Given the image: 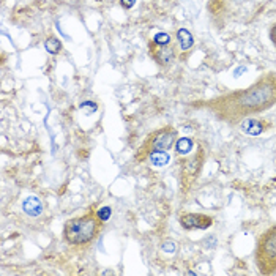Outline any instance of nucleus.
<instances>
[{
  "label": "nucleus",
  "instance_id": "0eeeda50",
  "mask_svg": "<svg viewBox=\"0 0 276 276\" xmlns=\"http://www.w3.org/2000/svg\"><path fill=\"white\" fill-rule=\"evenodd\" d=\"M149 54L155 60V63L161 68H167L175 60V47L174 46H155L152 41L149 43Z\"/></svg>",
  "mask_w": 276,
  "mask_h": 276
},
{
  "label": "nucleus",
  "instance_id": "9d476101",
  "mask_svg": "<svg viewBox=\"0 0 276 276\" xmlns=\"http://www.w3.org/2000/svg\"><path fill=\"white\" fill-rule=\"evenodd\" d=\"M177 41L180 44V49L183 52H188L194 46V37L188 29H178L177 30Z\"/></svg>",
  "mask_w": 276,
  "mask_h": 276
},
{
  "label": "nucleus",
  "instance_id": "dca6fc26",
  "mask_svg": "<svg viewBox=\"0 0 276 276\" xmlns=\"http://www.w3.org/2000/svg\"><path fill=\"white\" fill-rule=\"evenodd\" d=\"M111 215H112V210H111V207H101L98 212H97V217L104 223V221H107L111 218Z\"/></svg>",
  "mask_w": 276,
  "mask_h": 276
},
{
  "label": "nucleus",
  "instance_id": "a211bd4d",
  "mask_svg": "<svg viewBox=\"0 0 276 276\" xmlns=\"http://www.w3.org/2000/svg\"><path fill=\"white\" fill-rule=\"evenodd\" d=\"M120 5L123 10H131L136 5V0H120Z\"/></svg>",
  "mask_w": 276,
  "mask_h": 276
},
{
  "label": "nucleus",
  "instance_id": "9b49d317",
  "mask_svg": "<svg viewBox=\"0 0 276 276\" xmlns=\"http://www.w3.org/2000/svg\"><path fill=\"white\" fill-rule=\"evenodd\" d=\"M175 150L178 155H189L193 150V139L191 137H178L175 142Z\"/></svg>",
  "mask_w": 276,
  "mask_h": 276
},
{
  "label": "nucleus",
  "instance_id": "f8f14e48",
  "mask_svg": "<svg viewBox=\"0 0 276 276\" xmlns=\"http://www.w3.org/2000/svg\"><path fill=\"white\" fill-rule=\"evenodd\" d=\"M44 49L47 51V54L51 55H57L62 51V41H60L57 37H49L44 41Z\"/></svg>",
  "mask_w": 276,
  "mask_h": 276
},
{
  "label": "nucleus",
  "instance_id": "7ed1b4c3",
  "mask_svg": "<svg viewBox=\"0 0 276 276\" xmlns=\"http://www.w3.org/2000/svg\"><path fill=\"white\" fill-rule=\"evenodd\" d=\"M254 259L260 274L270 276L276 273V224L259 235Z\"/></svg>",
  "mask_w": 276,
  "mask_h": 276
},
{
  "label": "nucleus",
  "instance_id": "6e6552de",
  "mask_svg": "<svg viewBox=\"0 0 276 276\" xmlns=\"http://www.w3.org/2000/svg\"><path fill=\"white\" fill-rule=\"evenodd\" d=\"M238 126L248 136H259V134H262L263 131L267 129L268 125H267V122H262V120H259V118L248 117Z\"/></svg>",
  "mask_w": 276,
  "mask_h": 276
},
{
  "label": "nucleus",
  "instance_id": "1a4fd4ad",
  "mask_svg": "<svg viewBox=\"0 0 276 276\" xmlns=\"http://www.w3.org/2000/svg\"><path fill=\"white\" fill-rule=\"evenodd\" d=\"M22 210L26 212L29 217H40L43 213V202L37 196H29L22 202Z\"/></svg>",
  "mask_w": 276,
  "mask_h": 276
},
{
  "label": "nucleus",
  "instance_id": "f03ea898",
  "mask_svg": "<svg viewBox=\"0 0 276 276\" xmlns=\"http://www.w3.org/2000/svg\"><path fill=\"white\" fill-rule=\"evenodd\" d=\"M103 231V221L97 213H86L71 218L63 226V240L73 248H86L92 245Z\"/></svg>",
  "mask_w": 276,
  "mask_h": 276
},
{
  "label": "nucleus",
  "instance_id": "2eb2a0df",
  "mask_svg": "<svg viewBox=\"0 0 276 276\" xmlns=\"http://www.w3.org/2000/svg\"><path fill=\"white\" fill-rule=\"evenodd\" d=\"M79 107H81V109H82L84 112H86L87 115H92V114L97 112L98 104H97V103H93V101H82Z\"/></svg>",
  "mask_w": 276,
  "mask_h": 276
},
{
  "label": "nucleus",
  "instance_id": "ddd939ff",
  "mask_svg": "<svg viewBox=\"0 0 276 276\" xmlns=\"http://www.w3.org/2000/svg\"><path fill=\"white\" fill-rule=\"evenodd\" d=\"M149 160L153 166L161 167V166H166L167 163H169L171 157H169V153L167 152H153V153H150Z\"/></svg>",
  "mask_w": 276,
  "mask_h": 276
},
{
  "label": "nucleus",
  "instance_id": "6ab92c4d",
  "mask_svg": "<svg viewBox=\"0 0 276 276\" xmlns=\"http://www.w3.org/2000/svg\"><path fill=\"white\" fill-rule=\"evenodd\" d=\"M163 249L167 251V253H174V251H175V245H174L172 242H166V243L163 245Z\"/></svg>",
  "mask_w": 276,
  "mask_h": 276
},
{
  "label": "nucleus",
  "instance_id": "39448f33",
  "mask_svg": "<svg viewBox=\"0 0 276 276\" xmlns=\"http://www.w3.org/2000/svg\"><path fill=\"white\" fill-rule=\"evenodd\" d=\"M207 160V150L200 146L193 155H186V158L180 161V186H182L183 193H188L191 186L194 185V182L199 178L203 164Z\"/></svg>",
  "mask_w": 276,
  "mask_h": 276
},
{
  "label": "nucleus",
  "instance_id": "423d86ee",
  "mask_svg": "<svg viewBox=\"0 0 276 276\" xmlns=\"http://www.w3.org/2000/svg\"><path fill=\"white\" fill-rule=\"evenodd\" d=\"M213 224V218L205 213H183L180 215V226L185 231H205Z\"/></svg>",
  "mask_w": 276,
  "mask_h": 276
},
{
  "label": "nucleus",
  "instance_id": "4468645a",
  "mask_svg": "<svg viewBox=\"0 0 276 276\" xmlns=\"http://www.w3.org/2000/svg\"><path fill=\"white\" fill-rule=\"evenodd\" d=\"M171 41H172L171 35H169V33H166V32H158V33L153 37V40H152V43H153L155 46H169Z\"/></svg>",
  "mask_w": 276,
  "mask_h": 276
},
{
  "label": "nucleus",
  "instance_id": "f3484780",
  "mask_svg": "<svg viewBox=\"0 0 276 276\" xmlns=\"http://www.w3.org/2000/svg\"><path fill=\"white\" fill-rule=\"evenodd\" d=\"M268 38H270L271 44L276 47V22L273 24V26L270 27V30H268Z\"/></svg>",
  "mask_w": 276,
  "mask_h": 276
},
{
  "label": "nucleus",
  "instance_id": "20e7f679",
  "mask_svg": "<svg viewBox=\"0 0 276 276\" xmlns=\"http://www.w3.org/2000/svg\"><path fill=\"white\" fill-rule=\"evenodd\" d=\"M178 139V133L177 129L172 126H164L161 129H157L150 133L147 136V139L144 141V144L139 147L137 153H136V161L142 163L149 160L150 153L153 152H167L171 150L175 142Z\"/></svg>",
  "mask_w": 276,
  "mask_h": 276
},
{
  "label": "nucleus",
  "instance_id": "f257e3e1",
  "mask_svg": "<svg viewBox=\"0 0 276 276\" xmlns=\"http://www.w3.org/2000/svg\"><path fill=\"white\" fill-rule=\"evenodd\" d=\"M276 104V73L262 75L256 82L242 90H234L220 95L212 100L194 103V107H202L212 112L221 122L232 126L240 125L253 114L268 111Z\"/></svg>",
  "mask_w": 276,
  "mask_h": 276
}]
</instances>
